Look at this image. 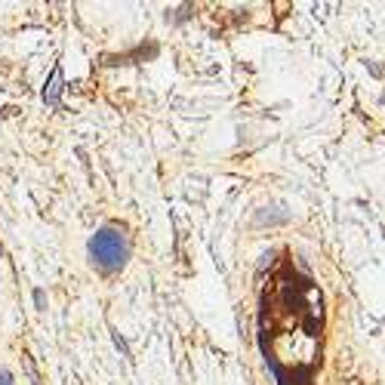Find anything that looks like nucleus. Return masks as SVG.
<instances>
[{"label": "nucleus", "mask_w": 385, "mask_h": 385, "mask_svg": "<svg viewBox=\"0 0 385 385\" xmlns=\"http://www.w3.org/2000/svg\"><path fill=\"white\" fill-rule=\"evenodd\" d=\"M59 96H62V65L50 71V81L43 86V102L46 105H59Z\"/></svg>", "instance_id": "obj_3"}, {"label": "nucleus", "mask_w": 385, "mask_h": 385, "mask_svg": "<svg viewBox=\"0 0 385 385\" xmlns=\"http://www.w3.org/2000/svg\"><path fill=\"white\" fill-rule=\"evenodd\" d=\"M115 345H117V348H121V355H124V357H130V351H127V342L121 339V333H115Z\"/></svg>", "instance_id": "obj_4"}, {"label": "nucleus", "mask_w": 385, "mask_h": 385, "mask_svg": "<svg viewBox=\"0 0 385 385\" xmlns=\"http://www.w3.org/2000/svg\"><path fill=\"white\" fill-rule=\"evenodd\" d=\"M0 385H12V376H10V370H0Z\"/></svg>", "instance_id": "obj_5"}, {"label": "nucleus", "mask_w": 385, "mask_h": 385, "mask_svg": "<svg viewBox=\"0 0 385 385\" xmlns=\"http://www.w3.org/2000/svg\"><path fill=\"white\" fill-rule=\"evenodd\" d=\"M90 259L105 271V275H115V271H121L124 265H127V259H130V241H127V235H124L121 228H115V225H105V228H99L96 235L90 237Z\"/></svg>", "instance_id": "obj_2"}, {"label": "nucleus", "mask_w": 385, "mask_h": 385, "mask_svg": "<svg viewBox=\"0 0 385 385\" xmlns=\"http://www.w3.org/2000/svg\"><path fill=\"white\" fill-rule=\"evenodd\" d=\"M324 302L315 277L281 265L259 293V348L277 385H311L321 364Z\"/></svg>", "instance_id": "obj_1"}]
</instances>
